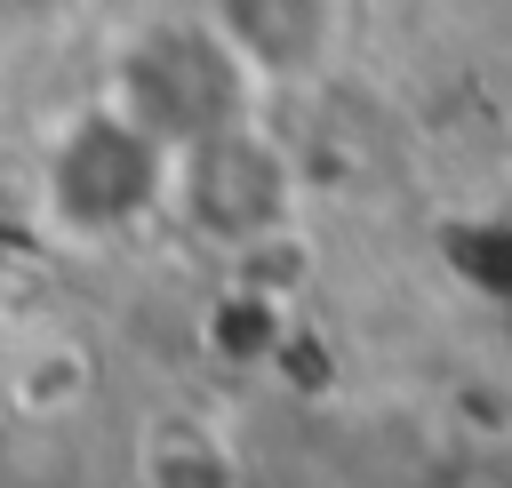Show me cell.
Listing matches in <instances>:
<instances>
[{
    "label": "cell",
    "mask_w": 512,
    "mask_h": 488,
    "mask_svg": "<svg viewBox=\"0 0 512 488\" xmlns=\"http://www.w3.org/2000/svg\"><path fill=\"white\" fill-rule=\"evenodd\" d=\"M248 96H256V80H248V64L216 40V24H208V16H176V24H144V32L120 48L104 104L128 112L160 152H184L192 136L248 120Z\"/></svg>",
    "instance_id": "6da1fadb"
},
{
    "label": "cell",
    "mask_w": 512,
    "mask_h": 488,
    "mask_svg": "<svg viewBox=\"0 0 512 488\" xmlns=\"http://www.w3.org/2000/svg\"><path fill=\"white\" fill-rule=\"evenodd\" d=\"M40 200L64 232L80 240H104V232H128L144 224L160 200H168V152L112 104H88L56 144H48V168H40Z\"/></svg>",
    "instance_id": "7a4b0ae2"
},
{
    "label": "cell",
    "mask_w": 512,
    "mask_h": 488,
    "mask_svg": "<svg viewBox=\"0 0 512 488\" xmlns=\"http://www.w3.org/2000/svg\"><path fill=\"white\" fill-rule=\"evenodd\" d=\"M168 200L192 232H208L224 248H256L288 224L296 176L256 120H232V128H208L184 152H168Z\"/></svg>",
    "instance_id": "3957f363"
},
{
    "label": "cell",
    "mask_w": 512,
    "mask_h": 488,
    "mask_svg": "<svg viewBox=\"0 0 512 488\" xmlns=\"http://www.w3.org/2000/svg\"><path fill=\"white\" fill-rule=\"evenodd\" d=\"M216 40L248 64V80H296L336 40V0H208Z\"/></svg>",
    "instance_id": "277c9868"
},
{
    "label": "cell",
    "mask_w": 512,
    "mask_h": 488,
    "mask_svg": "<svg viewBox=\"0 0 512 488\" xmlns=\"http://www.w3.org/2000/svg\"><path fill=\"white\" fill-rule=\"evenodd\" d=\"M152 488H232V472L200 432H168L152 440Z\"/></svg>",
    "instance_id": "5b68a950"
}]
</instances>
